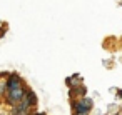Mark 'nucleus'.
<instances>
[{
  "label": "nucleus",
  "instance_id": "obj_1",
  "mask_svg": "<svg viewBox=\"0 0 122 115\" xmlns=\"http://www.w3.org/2000/svg\"><path fill=\"white\" fill-rule=\"evenodd\" d=\"M27 95V90L25 87H17V88H9L7 90V102L12 103V105H17L20 103Z\"/></svg>",
  "mask_w": 122,
  "mask_h": 115
},
{
  "label": "nucleus",
  "instance_id": "obj_2",
  "mask_svg": "<svg viewBox=\"0 0 122 115\" xmlns=\"http://www.w3.org/2000/svg\"><path fill=\"white\" fill-rule=\"evenodd\" d=\"M92 107H94V102H92V98H89V97H82L77 103H74L75 115H87Z\"/></svg>",
  "mask_w": 122,
  "mask_h": 115
},
{
  "label": "nucleus",
  "instance_id": "obj_3",
  "mask_svg": "<svg viewBox=\"0 0 122 115\" xmlns=\"http://www.w3.org/2000/svg\"><path fill=\"white\" fill-rule=\"evenodd\" d=\"M22 85H24V82H22L20 75L10 73V77H9V80H7V90H9V88H17V87H22Z\"/></svg>",
  "mask_w": 122,
  "mask_h": 115
},
{
  "label": "nucleus",
  "instance_id": "obj_4",
  "mask_svg": "<svg viewBox=\"0 0 122 115\" xmlns=\"http://www.w3.org/2000/svg\"><path fill=\"white\" fill-rule=\"evenodd\" d=\"M25 98L29 100V103H30V107H34V105L37 103V97H35V93H34L32 90H29V92H27V95H25Z\"/></svg>",
  "mask_w": 122,
  "mask_h": 115
},
{
  "label": "nucleus",
  "instance_id": "obj_5",
  "mask_svg": "<svg viewBox=\"0 0 122 115\" xmlns=\"http://www.w3.org/2000/svg\"><path fill=\"white\" fill-rule=\"evenodd\" d=\"M5 90H7V82H0V95H4Z\"/></svg>",
  "mask_w": 122,
  "mask_h": 115
},
{
  "label": "nucleus",
  "instance_id": "obj_6",
  "mask_svg": "<svg viewBox=\"0 0 122 115\" xmlns=\"http://www.w3.org/2000/svg\"><path fill=\"white\" fill-rule=\"evenodd\" d=\"M117 97H119V98H122V90H119V92H117Z\"/></svg>",
  "mask_w": 122,
  "mask_h": 115
},
{
  "label": "nucleus",
  "instance_id": "obj_7",
  "mask_svg": "<svg viewBox=\"0 0 122 115\" xmlns=\"http://www.w3.org/2000/svg\"><path fill=\"white\" fill-rule=\"evenodd\" d=\"M39 115H44V113H39Z\"/></svg>",
  "mask_w": 122,
  "mask_h": 115
},
{
  "label": "nucleus",
  "instance_id": "obj_8",
  "mask_svg": "<svg viewBox=\"0 0 122 115\" xmlns=\"http://www.w3.org/2000/svg\"><path fill=\"white\" fill-rule=\"evenodd\" d=\"M0 32H2V30H0Z\"/></svg>",
  "mask_w": 122,
  "mask_h": 115
},
{
  "label": "nucleus",
  "instance_id": "obj_9",
  "mask_svg": "<svg viewBox=\"0 0 122 115\" xmlns=\"http://www.w3.org/2000/svg\"><path fill=\"white\" fill-rule=\"evenodd\" d=\"M22 115H24V113H22Z\"/></svg>",
  "mask_w": 122,
  "mask_h": 115
}]
</instances>
